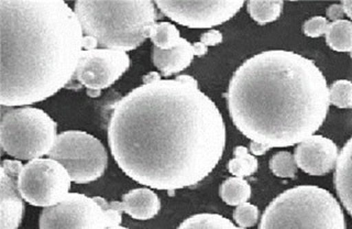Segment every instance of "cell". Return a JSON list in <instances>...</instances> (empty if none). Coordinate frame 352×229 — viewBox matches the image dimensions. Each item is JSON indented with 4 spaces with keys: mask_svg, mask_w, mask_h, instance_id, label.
I'll list each match as a JSON object with an SVG mask.
<instances>
[{
    "mask_svg": "<svg viewBox=\"0 0 352 229\" xmlns=\"http://www.w3.org/2000/svg\"><path fill=\"white\" fill-rule=\"evenodd\" d=\"M111 107L110 151L139 184L168 192L190 188L223 157V115L190 75L144 83Z\"/></svg>",
    "mask_w": 352,
    "mask_h": 229,
    "instance_id": "1",
    "label": "cell"
},
{
    "mask_svg": "<svg viewBox=\"0 0 352 229\" xmlns=\"http://www.w3.org/2000/svg\"><path fill=\"white\" fill-rule=\"evenodd\" d=\"M227 104L242 135L269 149L285 148L322 127L329 109V89L309 58L291 51H265L238 67L229 83Z\"/></svg>",
    "mask_w": 352,
    "mask_h": 229,
    "instance_id": "2",
    "label": "cell"
},
{
    "mask_svg": "<svg viewBox=\"0 0 352 229\" xmlns=\"http://www.w3.org/2000/svg\"><path fill=\"white\" fill-rule=\"evenodd\" d=\"M0 104L32 105L71 82L84 50L74 10L62 0L0 1Z\"/></svg>",
    "mask_w": 352,
    "mask_h": 229,
    "instance_id": "3",
    "label": "cell"
},
{
    "mask_svg": "<svg viewBox=\"0 0 352 229\" xmlns=\"http://www.w3.org/2000/svg\"><path fill=\"white\" fill-rule=\"evenodd\" d=\"M74 12L86 38L109 50H135L151 36L157 14L152 1L80 0Z\"/></svg>",
    "mask_w": 352,
    "mask_h": 229,
    "instance_id": "4",
    "label": "cell"
},
{
    "mask_svg": "<svg viewBox=\"0 0 352 229\" xmlns=\"http://www.w3.org/2000/svg\"><path fill=\"white\" fill-rule=\"evenodd\" d=\"M258 229H346V219L329 190L316 185H300L270 203Z\"/></svg>",
    "mask_w": 352,
    "mask_h": 229,
    "instance_id": "5",
    "label": "cell"
},
{
    "mask_svg": "<svg viewBox=\"0 0 352 229\" xmlns=\"http://www.w3.org/2000/svg\"><path fill=\"white\" fill-rule=\"evenodd\" d=\"M56 137V122L38 108H9L1 117L0 144L16 160H36L49 155Z\"/></svg>",
    "mask_w": 352,
    "mask_h": 229,
    "instance_id": "6",
    "label": "cell"
},
{
    "mask_svg": "<svg viewBox=\"0 0 352 229\" xmlns=\"http://www.w3.org/2000/svg\"><path fill=\"white\" fill-rule=\"evenodd\" d=\"M50 159L58 161L69 172L72 182L87 184L104 175L108 164L107 151L94 135L69 130L55 139Z\"/></svg>",
    "mask_w": 352,
    "mask_h": 229,
    "instance_id": "7",
    "label": "cell"
},
{
    "mask_svg": "<svg viewBox=\"0 0 352 229\" xmlns=\"http://www.w3.org/2000/svg\"><path fill=\"white\" fill-rule=\"evenodd\" d=\"M71 177L60 162L53 159H36L20 172L19 192L32 206L50 207L60 204L69 195Z\"/></svg>",
    "mask_w": 352,
    "mask_h": 229,
    "instance_id": "8",
    "label": "cell"
},
{
    "mask_svg": "<svg viewBox=\"0 0 352 229\" xmlns=\"http://www.w3.org/2000/svg\"><path fill=\"white\" fill-rule=\"evenodd\" d=\"M40 229H107L102 205L95 197L69 193L54 206L45 207L38 221Z\"/></svg>",
    "mask_w": 352,
    "mask_h": 229,
    "instance_id": "9",
    "label": "cell"
},
{
    "mask_svg": "<svg viewBox=\"0 0 352 229\" xmlns=\"http://www.w3.org/2000/svg\"><path fill=\"white\" fill-rule=\"evenodd\" d=\"M170 19L190 29H210L234 17L243 1H155Z\"/></svg>",
    "mask_w": 352,
    "mask_h": 229,
    "instance_id": "10",
    "label": "cell"
},
{
    "mask_svg": "<svg viewBox=\"0 0 352 229\" xmlns=\"http://www.w3.org/2000/svg\"><path fill=\"white\" fill-rule=\"evenodd\" d=\"M130 67V58L124 51L109 49L82 50L75 76L78 83L95 91L108 89L126 72Z\"/></svg>",
    "mask_w": 352,
    "mask_h": 229,
    "instance_id": "11",
    "label": "cell"
},
{
    "mask_svg": "<svg viewBox=\"0 0 352 229\" xmlns=\"http://www.w3.org/2000/svg\"><path fill=\"white\" fill-rule=\"evenodd\" d=\"M21 161L3 160L0 168V229H18L21 223L25 205L18 181Z\"/></svg>",
    "mask_w": 352,
    "mask_h": 229,
    "instance_id": "12",
    "label": "cell"
},
{
    "mask_svg": "<svg viewBox=\"0 0 352 229\" xmlns=\"http://www.w3.org/2000/svg\"><path fill=\"white\" fill-rule=\"evenodd\" d=\"M338 146L333 140L313 135L297 144L294 152L297 166L314 177H322L335 168L338 161Z\"/></svg>",
    "mask_w": 352,
    "mask_h": 229,
    "instance_id": "13",
    "label": "cell"
},
{
    "mask_svg": "<svg viewBox=\"0 0 352 229\" xmlns=\"http://www.w3.org/2000/svg\"><path fill=\"white\" fill-rule=\"evenodd\" d=\"M194 56V45L184 38H182L179 45L172 50L163 51L157 47H153L152 61L160 72L162 73L163 76L168 78L190 67Z\"/></svg>",
    "mask_w": 352,
    "mask_h": 229,
    "instance_id": "14",
    "label": "cell"
},
{
    "mask_svg": "<svg viewBox=\"0 0 352 229\" xmlns=\"http://www.w3.org/2000/svg\"><path fill=\"white\" fill-rule=\"evenodd\" d=\"M121 207L132 218L148 221L159 214L161 201L151 188H135L122 196Z\"/></svg>",
    "mask_w": 352,
    "mask_h": 229,
    "instance_id": "15",
    "label": "cell"
},
{
    "mask_svg": "<svg viewBox=\"0 0 352 229\" xmlns=\"http://www.w3.org/2000/svg\"><path fill=\"white\" fill-rule=\"evenodd\" d=\"M333 182L341 203L352 217V137L339 153Z\"/></svg>",
    "mask_w": 352,
    "mask_h": 229,
    "instance_id": "16",
    "label": "cell"
},
{
    "mask_svg": "<svg viewBox=\"0 0 352 229\" xmlns=\"http://www.w3.org/2000/svg\"><path fill=\"white\" fill-rule=\"evenodd\" d=\"M324 36L331 50L352 52V21L350 20L341 19L329 23Z\"/></svg>",
    "mask_w": 352,
    "mask_h": 229,
    "instance_id": "17",
    "label": "cell"
},
{
    "mask_svg": "<svg viewBox=\"0 0 352 229\" xmlns=\"http://www.w3.org/2000/svg\"><path fill=\"white\" fill-rule=\"evenodd\" d=\"M220 197L230 206L247 203L251 197V186L242 177H229L220 185Z\"/></svg>",
    "mask_w": 352,
    "mask_h": 229,
    "instance_id": "18",
    "label": "cell"
},
{
    "mask_svg": "<svg viewBox=\"0 0 352 229\" xmlns=\"http://www.w3.org/2000/svg\"><path fill=\"white\" fill-rule=\"evenodd\" d=\"M177 229H245L234 226L228 218L218 214L203 212L197 215L190 216L179 225Z\"/></svg>",
    "mask_w": 352,
    "mask_h": 229,
    "instance_id": "19",
    "label": "cell"
},
{
    "mask_svg": "<svg viewBox=\"0 0 352 229\" xmlns=\"http://www.w3.org/2000/svg\"><path fill=\"white\" fill-rule=\"evenodd\" d=\"M234 157L229 161L228 171L234 177H250L258 170V163L254 155L249 153V150L243 146H238L234 150Z\"/></svg>",
    "mask_w": 352,
    "mask_h": 229,
    "instance_id": "20",
    "label": "cell"
},
{
    "mask_svg": "<svg viewBox=\"0 0 352 229\" xmlns=\"http://www.w3.org/2000/svg\"><path fill=\"white\" fill-rule=\"evenodd\" d=\"M283 1H249L247 3L248 12L250 14L256 23L258 25H267L278 19L282 9Z\"/></svg>",
    "mask_w": 352,
    "mask_h": 229,
    "instance_id": "21",
    "label": "cell"
},
{
    "mask_svg": "<svg viewBox=\"0 0 352 229\" xmlns=\"http://www.w3.org/2000/svg\"><path fill=\"white\" fill-rule=\"evenodd\" d=\"M150 39L153 42L154 47L160 50H172L181 42L182 36L179 29L170 23H159L153 25Z\"/></svg>",
    "mask_w": 352,
    "mask_h": 229,
    "instance_id": "22",
    "label": "cell"
},
{
    "mask_svg": "<svg viewBox=\"0 0 352 229\" xmlns=\"http://www.w3.org/2000/svg\"><path fill=\"white\" fill-rule=\"evenodd\" d=\"M270 170L275 177L282 179H295L297 164L294 155L289 151H280L273 155L269 163Z\"/></svg>",
    "mask_w": 352,
    "mask_h": 229,
    "instance_id": "23",
    "label": "cell"
},
{
    "mask_svg": "<svg viewBox=\"0 0 352 229\" xmlns=\"http://www.w3.org/2000/svg\"><path fill=\"white\" fill-rule=\"evenodd\" d=\"M329 102L338 108H352V82L338 80L329 87Z\"/></svg>",
    "mask_w": 352,
    "mask_h": 229,
    "instance_id": "24",
    "label": "cell"
},
{
    "mask_svg": "<svg viewBox=\"0 0 352 229\" xmlns=\"http://www.w3.org/2000/svg\"><path fill=\"white\" fill-rule=\"evenodd\" d=\"M234 219L241 228L254 226L258 219V207L248 201L238 205L234 212Z\"/></svg>",
    "mask_w": 352,
    "mask_h": 229,
    "instance_id": "25",
    "label": "cell"
},
{
    "mask_svg": "<svg viewBox=\"0 0 352 229\" xmlns=\"http://www.w3.org/2000/svg\"><path fill=\"white\" fill-rule=\"evenodd\" d=\"M327 18L322 17V16H316V17L308 19L304 25H302V32L309 38H319V36L326 34L328 30Z\"/></svg>",
    "mask_w": 352,
    "mask_h": 229,
    "instance_id": "26",
    "label": "cell"
},
{
    "mask_svg": "<svg viewBox=\"0 0 352 229\" xmlns=\"http://www.w3.org/2000/svg\"><path fill=\"white\" fill-rule=\"evenodd\" d=\"M201 43H203L205 47H214V45H219L223 42V34L220 31L212 30L207 31L205 34H201Z\"/></svg>",
    "mask_w": 352,
    "mask_h": 229,
    "instance_id": "27",
    "label": "cell"
},
{
    "mask_svg": "<svg viewBox=\"0 0 352 229\" xmlns=\"http://www.w3.org/2000/svg\"><path fill=\"white\" fill-rule=\"evenodd\" d=\"M344 16V7L341 3H333L331 6L328 7L327 17L328 19L337 21V20L342 19Z\"/></svg>",
    "mask_w": 352,
    "mask_h": 229,
    "instance_id": "28",
    "label": "cell"
},
{
    "mask_svg": "<svg viewBox=\"0 0 352 229\" xmlns=\"http://www.w3.org/2000/svg\"><path fill=\"white\" fill-rule=\"evenodd\" d=\"M267 150H269V148L267 146H264V144H258V142H254V141H252L250 144V151L252 152V155H263L267 153Z\"/></svg>",
    "mask_w": 352,
    "mask_h": 229,
    "instance_id": "29",
    "label": "cell"
},
{
    "mask_svg": "<svg viewBox=\"0 0 352 229\" xmlns=\"http://www.w3.org/2000/svg\"><path fill=\"white\" fill-rule=\"evenodd\" d=\"M194 50H195V56H205L208 50V47H205L201 42H196L194 43Z\"/></svg>",
    "mask_w": 352,
    "mask_h": 229,
    "instance_id": "30",
    "label": "cell"
},
{
    "mask_svg": "<svg viewBox=\"0 0 352 229\" xmlns=\"http://www.w3.org/2000/svg\"><path fill=\"white\" fill-rule=\"evenodd\" d=\"M341 5L344 7V14L352 20V1H342Z\"/></svg>",
    "mask_w": 352,
    "mask_h": 229,
    "instance_id": "31",
    "label": "cell"
},
{
    "mask_svg": "<svg viewBox=\"0 0 352 229\" xmlns=\"http://www.w3.org/2000/svg\"><path fill=\"white\" fill-rule=\"evenodd\" d=\"M107 229H128V228H126V227H122V226H120V225H118V226L109 227V228H107Z\"/></svg>",
    "mask_w": 352,
    "mask_h": 229,
    "instance_id": "32",
    "label": "cell"
}]
</instances>
